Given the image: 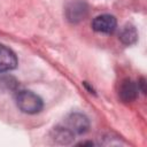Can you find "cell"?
<instances>
[{
    "mask_svg": "<svg viewBox=\"0 0 147 147\" xmlns=\"http://www.w3.org/2000/svg\"><path fill=\"white\" fill-rule=\"evenodd\" d=\"M86 145H90V146H92V145H93V142L88 141V142H80V144H78V146H86Z\"/></svg>",
    "mask_w": 147,
    "mask_h": 147,
    "instance_id": "9c48e42d",
    "label": "cell"
},
{
    "mask_svg": "<svg viewBox=\"0 0 147 147\" xmlns=\"http://www.w3.org/2000/svg\"><path fill=\"white\" fill-rule=\"evenodd\" d=\"M88 7L85 1H72L65 8V16L71 23H78L86 17Z\"/></svg>",
    "mask_w": 147,
    "mask_h": 147,
    "instance_id": "277c9868",
    "label": "cell"
},
{
    "mask_svg": "<svg viewBox=\"0 0 147 147\" xmlns=\"http://www.w3.org/2000/svg\"><path fill=\"white\" fill-rule=\"evenodd\" d=\"M138 91H139V86L133 80L126 78L119 85L118 95L123 102H132L137 99Z\"/></svg>",
    "mask_w": 147,
    "mask_h": 147,
    "instance_id": "8992f818",
    "label": "cell"
},
{
    "mask_svg": "<svg viewBox=\"0 0 147 147\" xmlns=\"http://www.w3.org/2000/svg\"><path fill=\"white\" fill-rule=\"evenodd\" d=\"M17 67L16 54L7 46L0 44V72L13 70Z\"/></svg>",
    "mask_w": 147,
    "mask_h": 147,
    "instance_id": "5b68a950",
    "label": "cell"
},
{
    "mask_svg": "<svg viewBox=\"0 0 147 147\" xmlns=\"http://www.w3.org/2000/svg\"><path fill=\"white\" fill-rule=\"evenodd\" d=\"M117 26V21L115 16L109 14H102L96 16L92 22V29L100 33H113Z\"/></svg>",
    "mask_w": 147,
    "mask_h": 147,
    "instance_id": "3957f363",
    "label": "cell"
},
{
    "mask_svg": "<svg viewBox=\"0 0 147 147\" xmlns=\"http://www.w3.org/2000/svg\"><path fill=\"white\" fill-rule=\"evenodd\" d=\"M138 39V32L136 30V28L131 24H126L122 30H121V33H119V40L126 45V46H130V45H133L136 44Z\"/></svg>",
    "mask_w": 147,
    "mask_h": 147,
    "instance_id": "ba28073f",
    "label": "cell"
},
{
    "mask_svg": "<svg viewBox=\"0 0 147 147\" xmlns=\"http://www.w3.org/2000/svg\"><path fill=\"white\" fill-rule=\"evenodd\" d=\"M51 136L55 142L61 144V145H68L75 138V134L64 125H59V126L54 127Z\"/></svg>",
    "mask_w": 147,
    "mask_h": 147,
    "instance_id": "52a82bcc",
    "label": "cell"
},
{
    "mask_svg": "<svg viewBox=\"0 0 147 147\" xmlns=\"http://www.w3.org/2000/svg\"><path fill=\"white\" fill-rule=\"evenodd\" d=\"M64 126H67L75 136L76 134H83L88 131L90 127V121L88 118L80 113H71L67 116L64 121Z\"/></svg>",
    "mask_w": 147,
    "mask_h": 147,
    "instance_id": "7a4b0ae2",
    "label": "cell"
},
{
    "mask_svg": "<svg viewBox=\"0 0 147 147\" xmlns=\"http://www.w3.org/2000/svg\"><path fill=\"white\" fill-rule=\"evenodd\" d=\"M16 105L18 109L25 114H37L42 109V100L32 91H20L16 95Z\"/></svg>",
    "mask_w": 147,
    "mask_h": 147,
    "instance_id": "6da1fadb",
    "label": "cell"
}]
</instances>
